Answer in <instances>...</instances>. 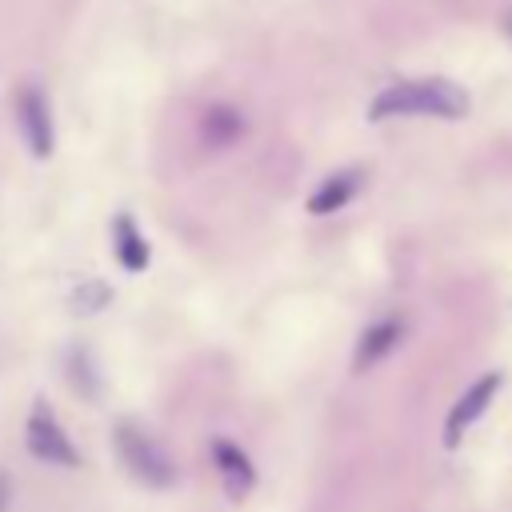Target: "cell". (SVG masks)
<instances>
[{"label":"cell","mask_w":512,"mask_h":512,"mask_svg":"<svg viewBox=\"0 0 512 512\" xmlns=\"http://www.w3.org/2000/svg\"><path fill=\"white\" fill-rule=\"evenodd\" d=\"M28 452L44 464H60V468H76L80 456L68 440V432L56 424V416L48 412V404H36L28 416Z\"/></svg>","instance_id":"3"},{"label":"cell","mask_w":512,"mask_h":512,"mask_svg":"<svg viewBox=\"0 0 512 512\" xmlns=\"http://www.w3.org/2000/svg\"><path fill=\"white\" fill-rule=\"evenodd\" d=\"M112 440H116V452H120L124 468H128L144 488H172V484H176V464H172V456L164 452V444H160L148 428L124 420V424H116Z\"/></svg>","instance_id":"2"},{"label":"cell","mask_w":512,"mask_h":512,"mask_svg":"<svg viewBox=\"0 0 512 512\" xmlns=\"http://www.w3.org/2000/svg\"><path fill=\"white\" fill-rule=\"evenodd\" d=\"M496 388H500V372H488V376H480V380H476V384H472V388L452 404L448 424H444V444H448V448H456V444H460L464 428H472V424H476V416L492 404Z\"/></svg>","instance_id":"4"},{"label":"cell","mask_w":512,"mask_h":512,"mask_svg":"<svg viewBox=\"0 0 512 512\" xmlns=\"http://www.w3.org/2000/svg\"><path fill=\"white\" fill-rule=\"evenodd\" d=\"M400 332H404L400 320H380V324H372V328L360 336V344H356V360H352V368L364 372V368H372L376 360H384V356L396 348Z\"/></svg>","instance_id":"7"},{"label":"cell","mask_w":512,"mask_h":512,"mask_svg":"<svg viewBox=\"0 0 512 512\" xmlns=\"http://www.w3.org/2000/svg\"><path fill=\"white\" fill-rule=\"evenodd\" d=\"M464 116L468 112V96L464 88L448 84V80H408V84H396V88H384L368 116L372 120H384V116Z\"/></svg>","instance_id":"1"},{"label":"cell","mask_w":512,"mask_h":512,"mask_svg":"<svg viewBox=\"0 0 512 512\" xmlns=\"http://www.w3.org/2000/svg\"><path fill=\"white\" fill-rule=\"evenodd\" d=\"M212 460H216V468H220V476H224L228 496H244V492L256 484V472H252L248 456H244L232 440H216V444H212Z\"/></svg>","instance_id":"6"},{"label":"cell","mask_w":512,"mask_h":512,"mask_svg":"<svg viewBox=\"0 0 512 512\" xmlns=\"http://www.w3.org/2000/svg\"><path fill=\"white\" fill-rule=\"evenodd\" d=\"M112 236H116V252H120V260H124V268H144V264H148V244L136 236V228H132L128 216H120V220L112 224Z\"/></svg>","instance_id":"9"},{"label":"cell","mask_w":512,"mask_h":512,"mask_svg":"<svg viewBox=\"0 0 512 512\" xmlns=\"http://www.w3.org/2000/svg\"><path fill=\"white\" fill-rule=\"evenodd\" d=\"M16 112H20V124H24V136H28L32 156H48L52 152V116H48V104L40 100V92L36 88H24Z\"/></svg>","instance_id":"5"},{"label":"cell","mask_w":512,"mask_h":512,"mask_svg":"<svg viewBox=\"0 0 512 512\" xmlns=\"http://www.w3.org/2000/svg\"><path fill=\"white\" fill-rule=\"evenodd\" d=\"M360 172L356 168H348V172H336L332 180H324L316 192H312V200H308V212H316V216H324V212H336L340 204H348L352 196H356V188H360Z\"/></svg>","instance_id":"8"},{"label":"cell","mask_w":512,"mask_h":512,"mask_svg":"<svg viewBox=\"0 0 512 512\" xmlns=\"http://www.w3.org/2000/svg\"><path fill=\"white\" fill-rule=\"evenodd\" d=\"M8 496H12V484H8V476L0 472V512L8 508Z\"/></svg>","instance_id":"10"}]
</instances>
